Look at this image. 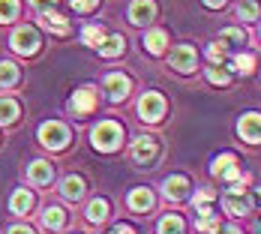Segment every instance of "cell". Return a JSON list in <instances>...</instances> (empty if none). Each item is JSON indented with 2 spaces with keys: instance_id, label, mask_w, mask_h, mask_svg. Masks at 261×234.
Returning a JSON list of instances; mask_svg holds the SVG:
<instances>
[{
  "instance_id": "1",
  "label": "cell",
  "mask_w": 261,
  "mask_h": 234,
  "mask_svg": "<svg viewBox=\"0 0 261 234\" xmlns=\"http://www.w3.org/2000/svg\"><path fill=\"white\" fill-rule=\"evenodd\" d=\"M123 144V129L114 120H102L99 126H93V147L96 150H117Z\"/></svg>"
},
{
  "instance_id": "2",
  "label": "cell",
  "mask_w": 261,
  "mask_h": 234,
  "mask_svg": "<svg viewBox=\"0 0 261 234\" xmlns=\"http://www.w3.org/2000/svg\"><path fill=\"white\" fill-rule=\"evenodd\" d=\"M39 141L45 147H51V150H63L69 144V129L63 123H57V120H48V123L39 126Z\"/></svg>"
},
{
  "instance_id": "3",
  "label": "cell",
  "mask_w": 261,
  "mask_h": 234,
  "mask_svg": "<svg viewBox=\"0 0 261 234\" xmlns=\"http://www.w3.org/2000/svg\"><path fill=\"white\" fill-rule=\"evenodd\" d=\"M39 45H42V39H39V33H36V27H18L15 33H12V48L18 54H36L39 51Z\"/></svg>"
},
{
  "instance_id": "4",
  "label": "cell",
  "mask_w": 261,
  "mask_h": 234,
  "mask_svg": "<svg viewBox=\"0 0 261 234\" xmlns=\"http://www.w3.org/2000/svg\"><path fill=\"white\" fill-rule=\"evenodd\" d=\"M132 159L138 162V165H153L156 162V156H159V144H156V138H150V135H144V138H135L132 141Z\"/></svg>"
},
{
  "instance_id": "5",
  "label": "cell",
  "mask_w": 261,
  "mask_h": 234,
  "mask_svg": "<svg viewBox=\"0 0 261 234\" xmlns=\"http://www.w3.org/2000/svg\"><path fill=\"white\" fill-rule=\"evenodd\" d=\"M162 114H165V99H162L159 93H144V96L138 99V117H141V120L156 123Z\"/></svg>"
},
{
  "instance_id": "6",
  "label": "cell",
  "mask_w": 261,
  "mask_h": 234,
  "mask_svg": "<svg viewBox=\"0 0 261 234\" xmlns=\"http://www.w3.org/2000/svg\"><path fill=\"white\" fill-rule=\"evenodd\" d=\"M213 177H222V180L234 183V186H240V168H237V159L234 153H222L216 156V162H213Z\"/></svg>"
},
{
  "instance_id": "7",
  "label": "cell",
  "mask_w": 261,
  "mask_h": 234,
  "mask_svg": "<svg viewBox=\"0 0 261 234\" xmlns=\"http://www.w3.org/2000/svg\"><path fill=\"white\" fill-rule=\"evenodd\" d=\"M237 132H240V138L243 141H249V144H258L261 141V114H243L240 120H237Z\"/></svg>"
},
{
  "instance_id": "8",
  "label": "cell",
  "mask_w": 261,
  "mask_h": 234,
  "mask_svg": "<svg viewBox=\"0 0 261 234\" xmlns=\"http://www.w3.org/2000/svg\"><path fill=\"white\" fill-rule=\"evenodd\" d=\"M195 60H198V54L192 45H177V48H171V66L177 69V72H195Z\"/></svg>"
},
{
  "instance_id": "9",
  "label": "cell",
  "mask_w": 261,
  "mask_h": 234,
  "mask_svg": "<svg viewBox=\"0 0 261 234\" xmlns=\"http://www.w3.org/2000/svg\"><path fill=\"white\" fill-rule=\"evenodd\" d=\"M105 93H108V99H111V102H120V99H126V93H129V78L120 75V72H111V75H105Z\"/></svg>"
},
{
  "instance_id": "10",
  "label": "cell",
  "mask_w": 261,
  "mask_h": 234,
  "mask_svg": "<svg viewBox=\"0 0 261 234\" xmlns=\"http://www.w3.org/2000/svg\"><path fill=\"white\" fill-rule=\"evenodd\" d=\"M222 207L228 210L231 216H246V213H249V201H246V195L240 192V186L228 189V192L222 195Z\"/></svg>"
},
{
  "instance_id": "11",
  "label": "cell",
  "mask_w": 261,
  "mask_h": 234,
  "mask_svg": "<svg viewBox=\"0 0 261 234\" xmlns=\"http://www.w3.org/2000/svg\"><path fill=\"white\" fill-rule=\"evenodd\" d=\"M69 105H72L75 114H87V111H93V105H96V90H93V87H79V90L72 93Z\"/></svg>"
},
{
  "instance_id": "12",
  "label": "cell",
  "mask_w": 261,
  "mask_h": 234,
  "mask_svg": "<svg viewBox=\"0 0 261 234\" xmlns=\"http://www.w3.org/2000/svg\"><path fill=\"white\" fill-rule=\"evenodd\" d=\"M162 192H165L168 201H180V198H186V192H189V180L183 174H174V177H168V180L162 183Z\"/></svg>"
},
{
  "instance_id": "13",
  "label": "cell",
  "mask_w": 261,
  "mask_h": 234,
  "mask_svg": "<svg viewBox=\"0 0 261 234\" xmlns=\"http://www.w3.org/2000/svg\"><path fill=\"white\" fill-rule=\"evenodd\" d=\"M27 177H30V183H36V186L51 183V162H45V159H33V162L27 165Z\"/></svg>"
},
{
  "instance_id": "14",
  "label": "cell",
  "mask_w": 261,
  "mask_h": 234,
  "mask_svg": "<svg viewBox=\"0 0 261 234\" xmlns=\"http://www.w3.org/2000/svg\"><path fill=\"white\" fill-rule=\"evenodd\" d=\"M129 207L135 210V213H144V210H150L153 207V192L150 189H132L129 192Z\"/></svg>"
},
{
  "instance_id": "15",
  "label": "cell",
  "mask_w": 261,
  "mask_h": 234,
  "mask_svg": "<svg viewBox=\"0 0 261 234\" xmlns=\"http://www.w3.org/2000/svg\"><path fill=\"white\" fill-rule=\"evenodd\" d=\"M165 45H168V33H165V30H150V33L144 36V51L162 54L165 51Z\"/></svg>"
},
{
  "instance_id": "16",
  "label": "cell",
  "mask_w": 261,
  "mask_h": 234,
  "mask_svg": "<svg viewBox=\"0 0 261 234\" xmlns=\"http://www.w3.org/2000/svg\"><path fill=\"white\" fill-rule=\"evenodd\" d=\"M153 12H156L153 3H132L129 6V21L132 24H144V21L153 18Z\"/></svg>"
},
{
  "instance_id": "17",
  "label": "cell",
  "mask_w": 261,
  "mask_h": 234,
  "mask_svg": "<svg viewBox=\"0 0 261 234\" xmlns=\"http://www.w3.org/2000/svg\"><path fill=\"white\" fill-rule=\"evenodd\" d=\"M39 9L45 12V15H42V24L48 27V30H54L57 36H63V33H69V24H66V18H60L57 12H48L45 6H39Z\"/></svg>"
},
{
  "instance_id": "18",
  "label": "cell",
  "mask_w": 261,
  "mask_h": 234,
  "mask_svg": "<svg viewBox=\"0 0 261 234\" xmlns=\"http://www.w3.org/2000/svg\"><path fill=\"white\" fill-rule=\"evenodd\" d=\"M102 39H105V30L99 24H87L84 30H81V42H84V45L99 48V45H102Z\"/></svg>"
},
{
  "instance_id": "19",
  "label": "cell",
  "mask_w": 261,
  "mask_h": 234,
  "mask_svg": "<svg viewBox=\"0 0 261 234\" xmlns=\"http://www.w3.org/2000/svg\"><path fill=\"white\" fill-rule=\"evenodd\" d=\"M9 204H12V210H15V213H30V207H33V195H30L27 189H15Z\"/></svg>"
},
{
  "instance_id": "20",
  "label": "cell",
  "mask_w": 261,
  "mask_h": 234,
  "mask_svg": "<svg viewBox=\"0 0 261 234\" xmlns=\"http://www.w3.org/2000/svg\"><path fill=\"white\" fill-rule=\"evenodd\" d=\"M243 39H246V33H240L234 27H228V30L219 33V45L222 48H237V45H243Z\"/></svg>"
},
{
  "instance_id": "21",
  "label": "cell",
  "mask_w": 261,
  "mask_h": 234,
  "mask_svg": "<svg viewBox=\"0 0 261 234\" xmlns=\"http://www.w3.org/2000/svg\"><path fill=\"white\" fill-rule=\"evenodd\" d=\"M60 189H63V195H66L69 201H79L81 195H84V183H81V177H66Z\"/></svg>"
},
{
  "instance_id": "22",
  "label": "cell",
  "mask_w": 261,
  "mask_h": 234,
  "mask_svg": "<svg viewBox=\"0 0 261 234\" xmlns=\"http://www.w3.org/2000/svg\"><path fill=\"white\" fill-rule=\"evenodd\" d=\"M63 219H66V216H63L60 207H48L45 213H42V225H45L48 231H57V228L63 225Z\"/></svg>"
},
{
  "instance_id": "23",
  "label": "cell",
  "mask_w": 261,
  "mask_h": 234,
  "mask_svg": "<svg viewBox=\"0 0 261 234\" xmlns=\"http://www.w3.org/2000/svg\"><path fill=\"white\" fill-rule=\"evenodd\" d=\"M18 81V69L9 60H0V87H12Z\"/></svg>"
},
{
  "instance_id": "24",
  "label": "cell",
  "mask_w": 261,
  "mask_h": 234,
  "mask_svg": "<svg viewBox=\"0 0 261 234\" xmlns=\"http://www.w3.org/2000/svg\"><path fill=\"white\" fill-rule=\"evenodd\" d=\"M123 51V36H108L102 39V45H99V54L102 57H114V54Z\"/></svg>"
},
{
  "instance_id": "25",
  "label": "cell",
  "mask_w": 261,
  "mask_h": 234,
  "mask_svg": "<svg viewBox=\"0 0 261 234\" xmlns=\"http://www.w3.org/2000/svg\"><path fill=\"white\" fill-rule=\"evenodd\" d=\"M105 216H108V201H102V198L90 201V207H87V219H90V222H102Z\"/></svg>"
},
{
  "instance_id": "26",
  "label": "cell",
  "mask_w": 261,
  "mask_h": 234,
  "mask_svg": "<svg viewBox=\"0 0 261 234\" xmlns=\"http://www.w3.org/2000/svg\"><path fill=\"white\" fill-rule=\"evenodd\" d=\"M183 231V219L180 216H162L159 222V234H180Z\"/></svg>"
},
{
  "instance_id": "27",
  "label": "cell",
  "mask_w": 261,
  "mask_h": 234,
  "mask_svg": "<svg viewBox=\"0 0 261 234\" xmlns=\"http://www.w3.org/2000/svg\"><path fill=\"white\" fill-rule=\"evenodd\" d=\"M12 120H18V102L3 99L0 102V123H12Z\"/></svg>"
},
{
  "instance_id": "28",
  "label": "cell",
  "mask_w": 261,
  "mask_h": 234,
  "mask_svg": "<svg viewBox=\"0 0 261 234\" xmlns=\"http://www.w3.org/2000/svg\"><path fill=\"white\" fill-rule=\"evenodd\" d=\"M252 63H255L252 54H237L234 63H231V69H234V72H243V75H249V72H252Z\"/></svg>"
},
{
  "instance_id": "29",
  "label": "cell",
  "mask_w": 261,
  "mask_h": 234,
  "mask_svg": "<svg viewBox=\"0 0 261 234\" xmlns=\"http://www.w3.org/2000/svg\"><path fill=\"white\" fill-rule=\"evenodd\" d=\"M15 15H18V3H15V0L0 3V21H12Z\"/></svg>"
},
{
  "instance_id": "30",
  "label": "cell",
  "mask_w": 261,
  "mask_h": 234,
  "mask_svg": "<svg viewBox=\"0 0 261 234\" xmlns=\"http://www.w3.org/2000/svg\"><path fill=\"white\" fill-rule=\"evenodd\" d=\"M237 15L246 18V21H252V18L258 15V3H240V6H237Z\"/></svg>"
},
{
  "instance_id": "31",
  "label": "cell",
  "mask_w": 261,
  "mask_h": 234,
  "mask_svg": "<svg viewBox=\"0 0 261 234\" xmlns=\"http://www.w3.org/2000/svg\"><path fill=\"white\" fill-rule=\"evenodd\" d=\"M207 78L213 81V84H222V87H225V84L231 81V75H228L225 69H216V66H213V69H207Z\"/></svg>"
},
{
  "instance_id": "32",
  "label": "cell",
  "mask_w": 261,
  "mask_h": 234,
  "mask_svg": "<svg viewBox=\"0 0 261 234\" xmlns=\"http://www.w3.org/2000/svg\"><path fill=\"white\" fill-rule=\"evenodd\" d=\"M198 231H219V216H204V219H198Z\"/></svg>"
},
{
  "instance_id": "33",
  "label": "cell",
  "mask_w": 261,
  "mask_h": 234,
  "mask_svg": "<svg viewBox=\"0 0 261 234\" xmlns=\"http://www.w3.org/2000/svg\"><path fill=\"white\" fill-rule=\"evenodd\" d=\"M207 57L210 60H225V48H222L219 42H213V45L207 48Z\"/></svg>"
},
{
  "instance_id": "34",
  "label": "cell",
  "mask_w": 261,
  "mask_h": 234,
  "mask_svg": "<svg viewBox=\"0 0 261 234\" xmlns=\"http://www.w3.org/2000/svg\"><path fill=\"white\" fill-rule=\"evenodd\" d=\"M210 198H213V189H201V192H198V198H195V204H207Z\"/></svg>"
},
{
  "instance_id": "35",
  "label": "cell",
  "mask_w": 261,
  "mask_h": 234,
  "mask_svg": "<svg viewBox=\"0 0 261 234\" xmlns=\"http://www.w3.org/2000/svg\"><path fill=\"white\" fill-rule=\"evenodd\" d=\"M72 9H79V12H90V9H96V3H72Z\"/></svg>"
},
{
  "instance_id": "36",
  "label": "cell",
  "mask_w": 261,
  "mask_h": 234,
  "mask_svg": "<svg viewBox=\"0 0 261 234\" xmlns=\"http://www.w3.org/2000/svg\"><path fill=\"white\" fill-rule=\"evenodd\" d=\"M111 234H135V231H132L129 225H123V222H120V225H114V231H111Z\"/></svg>"
},
{
  "instance_id": "37",
  "label": "cell",
  "mask_w": 261,
  "mask_h": 234,
  "mask_svg": "<svg viewBox=\"0 0 261 234\" xmlns=\"http://www.w3.org/2000/svg\"><path fill=\"white\" fill-rule=\"evenodd\" d=\"M9 234H33V231H30L27 225H12V228H9Z\"/></svg>"
},
{
  "instance_id": "38",
  "label": "cell",
  "mask_w": 261,
  "mask_h": 234,
  "mask_svg": "<svg viewBox=\"0 0 261 234\" xmlns=\"http://www.w3.org/2000/svg\"><path fill=\"white\" fill-rule=\"evenodd\" d=\"M219 234H243L237 225H228V228H219Z\"/></svg>"
},
{
  "instance_id": "39",
  "label": "cell",
  "mask_w": 261,
  "mask_h": 234,
  "mask_svg": "<svg viewBox=\"0 0 261 234\" xmlns=\"http://www.w3.org/2000/svg\"><path fill=\"white\" fill-rule=\"evenodd\" d=\"M252 198H255V207H261V186L255 189V192H252Z\"/></svg>"
},
{
  "instance_id": "40",
  "label": "cell",
  "mask_w": 261,
  "mask_h": 234,
  "mask_svg": "<svg viewBox=\"0 0 261 234\" xmlns=\"http://www.w3.org/2000/svg\"><path fill=\"white\" fill-rule=\"evenodd\" d=\"M258 36H261V30H258Z\"/></svg>"
},
{
  "instance_id": "41",
  "label": "cell",
  "mask_w": 261,
  "mask_h": 234,
  "mask_svg": "<svg viewBox=\"0 0 261 234\" xmlns=\"http://www.w3.org/2000/svg\"><path fill=\"white\" fill-rule=\"evenodd\" d=\"M258 231H261V225H258Z\"/></svg>"
}]
</instances>
